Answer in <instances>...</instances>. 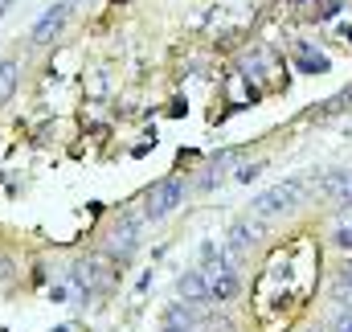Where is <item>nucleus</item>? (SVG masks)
<instances>
[{"mask_svg":"<svg viewBox=\"0 0 352 332\" xmlns=\"http://www.w3.org/2000/svg\"><path fill=\"white\" fill-rule=\"evenodd\" d=\"M332 332H352V316H340V320H336V329Z\"/></svg>","mask_w":352,"mask_h":332,"instance_id":"f8f14e48","label":"nucleus"},{"mask_svg":"<svg viewBox=\"0 0 352 332\" xmlns=\"http://www.w3.org/2000/svg\"><path fill=\"white\" fill-rule=\"evenodd\" d=\"M74 279H78V287H82V291H102V287L111 283L107 258H82V262H78V271H74Z\"/></svg>","mask_w":352,"mask_h":332,"instance_id":"20e7f679","label":"nucleus"},{"mask_svg":"<svg viewBox=\"0 0 352 332\" xmlns=\"http://www.w3.org/2000/svg\"><path fill=\"white\" fill-rule=\"evenodd\" d=\"M258 230H263V226H246V222H238V226H234V234H230V258H238L242 250L250 247Z\"/></svg>","mask_w":352,"mask_h":332,"instance_id":"6e6552de","label":"nucleus"},{"mask_svg":"<svg viewBox=\"0 0 352 332\" xmlns=\"http://www.w3.org/2000/svg\"><path fill=\"white\" fill-rule=\"evenodd\" d=\"M336 242H340V247L349 250V247H352V230H340V234H336Z\"/></svg>","mask_w":352,"mask_h":332,"instance_id":"ddd939ff","label":"nucleus"},{"mask_svg":"<svg viewBox=\"0 0 352 332\" xmlns=\"http://www.w3.org/2000/svg\"><path fill=\"white\" fill-rule=\"evenodd\" d=\"M340 291H352V262L344 267V275H340Z\"/></svg>","mask_w":352,"mask_h":332,"instance_id":"9d476101","label":"nucleus"},{"mask_svg":"<svg viewBox=\"0 0 352 332\" xmlns=\"http://www.w3.org/2000/svg\"><path fill=\"white\" fill-rule=\"evenodd\" d=\"M180 295H184L188 304H205V300H209V283H205V275H201V271H188V275L180 279Z\"/></svg>","mask_w":352,"mask_h":332,"instance_id":"0eeeda50","label":"nucleus"},{"mask_svg":"<svg viewBox=\"0 0 352 332\" xmlns=\"http://www.w3.org/2000/svg\"><path fill=\"white\" fill-rule=\"evenodd\" d=\"M8 4H12V0H0V17H4V8H8Z\"/></svg>","mask_w":352,"mask_h":332,"instance_id":"2eb2a0df","label":"nucleus"},{"mask_svg":"<svg viewBox=\"0 0 352 332\" xmlns=\"http://www.w3.org/2000/svg\"><path fill=\"white\" fill-rule=\"evenodd\" d=\"M168 332H192V329H184V324H168Z\"/></svg>","mask_w":352,"mask_h":332,"instance_id":"4468645a","label":"nucleus"},{"mask_svg":"<svg viewBox=\"0 0 352 332\" xmlns=\"http://www.w3.org/2000/svg\"><path fill=\"white\" fill-rule=\"evenodd\" d=\"M12 86H16V62H4L0 66V103L12 94Z\"/></svg>","mask_w":352,"mask_h":332,"instance_id":"1a4fd4ad","label":"nucleus"},{"mask_svg":"<svg viewBox=\"0 0 352 332\" xmlns=\"http://www.w3.org/2000/svg\"><path fill=\"white\" fill-rule=\"evenodd\" d=\"M70 8H74V4H58L54 12H45V17L37 21V29H33V41H37V45H45V41H50V37L62 29V21L70 17Z\"/></svg>","mask_w":352,"mask_h":332,"instance_id":"39448f33","label":"nucleus"},{"mask_svg":"<svg viewBox=\"0 0 352 332\" xmlns=\"http://www.w3.org/2000/svg\"><path fill=\"white\" fill-rule=\"evenodd\" d=\"M258 172H263V165H246L238 176H242V180H250V176H258Z\"/></svg>","mask_w":352,"mask_h":332,"instance_id":"9b49d317","label":"nucleus"},{"mask_svg":"<svg viewBox=\"0 0 352 332\" xmlns=\"http://www.w3.org/2000/svg\"><path fill=\"white\" fill-rule=\"evenodd\" d=\"M299 197H303V185L299 180H287V185H274V189H266L263 197L254 201V209L258 214H287V209H295L299 205Z\"/></svg>","mask_w":352,"mask_h":332,"instance_id":"7ed1b4c3","label":"nucleus"},{"mask_svg":"<svg viewBox=\"0 0 352 332\" xmlns=\"http://www.w3.org/2000/svg\"><path fill=\"white\" fill-rule=\"evenodd\" d=\"M201 275H205V283H209V300L226 304V300L238 295V271H234V262H230L221 250H217V262L209 258V267H205Z\"/></svg>","mask_w":352,"mask_h":332,"instance_id":"f257e3e1","label":"nucleus"},{"mask_svg":"<svg viewBox=\"0 0 352 332\" xmlns=\"http://www.w3.org/2000/svg\"><path fill=\"white\" fill-rule=\"evenodd\" d=\"M184 201V185L180 180H160L148 197H144V218H164V214H173L176 205Z\"/></svg>","mask_w":352,"mask_h":332,"instance_id":"f03ea898","label":"nucleus"},{"mask_svg":"<svg viewBox=\"0 0 352 332\" xmlns=\"http://www.w3.org/2000/svg\"><path fill=\"white\" fill-rule=\"evenodd\" d=\"M135 226H140L135 218H119V226L111 230V250H115L119 258H127V254L135 250Z\"/></svg>","mask_w":352,"mask_h":332,"instance_id":"423d86ee","label":"nucleus"}]
</instances>
